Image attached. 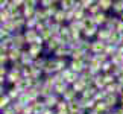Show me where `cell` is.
<instances>
[{
  "label": "cell",
  "instance_id": "ba28073f",
  "mask_svg": "<svg viewBox=\"0 0 123 114\" xmlns=\"http://www.w3.org/2000/svg\"><path fill=\"white\" fill-rule=\"evenodd\" d=\"M58 43H59V40H56V38H55V40H50V43H49V47H50V49H55L56 46H59Z\"/></svg>",
  "mask_w": 123,
  "mask_h": 114
},
{
  "label": "cell",
  "instance_id": "2e32d148",
  "mask_svg": "<svg viewBox=\"0 0 123 114\" xmlns=\"http://www.w3.org/2000/svg\"><path fill=\"white\" fill-rule=\"evenodd\" d=\"M5 114H12V110H11V108H8V110H5Z\"/></svg>",
  "mask_w": 123,
  "mask_h": 114
},
{
  "label": "cell",
  "instance_id": "ac0fdd59",
  "mask_svg": "<svg viewBox=\"0 0 123 114\" xmlns=\"http://www.w3.org/2000/svg\"><path fill=\"white\" fill-rule=\"evenodd\" d=\"M43 114H53V113H50L49 110H47V111H44V113H43Z\"/></svg>",
  "mask_w": 123,
  "mask_h": 114
},
{
  "label": "cell",
  "instance_id": "5bb4252c",
  "mask_svg": "<svg viewBox=\"0 0 123 114\" xmlns=\"http://www.w3.org/2000/svg\"><path fill=\"white\" fill-rule=\"evenodd\" d=\"M23 73H25L26 76H29V75H32V69H31V67H26V69H25V72H23Z\"/></svg>",
  "mask_w": 123,
  "mask_h": 114
},
{
  "label": "cell",
  "instance_id": "7a4b0ae2",
  "mask_svg": "<svg viewBox=\"0 0 123 114\" xmlns=\"http://www.w3.org/2000/svg\"><path fill=\"white\" fill-rule=\"evenodd\" d=\"M72 70L73 72H81L82 70V63L81 61H73L72 63Z\"/></svg>",
  "mask_w": 123,
  "mask_h": 114
},
{
  "label": "cell",
  "instance_id": "6da1fadb",
  "mask_svg": "<svg viewBox=\"0 0 123 114\" xmlns=\"http://www.w3.org/2000/svg\"><path fill=\"white\" fill-rule=\"evenodd\" d=\"M58 69V63H55V61H49V63L46 64V72H53V70Z\"/></svg>",
  "mask_w": 123,
  "mask_h": 114
},
{
  "label": "cell",
  "instance_id": "9c48e42d",
  "mask_svg": "<svg viewBox=\"0 0 123 114\" xmlns=\"http://www.w3.org/2000/svg\"><path fill=\"white\" fill-rule=\"evenodd\" d=\"M8 101H9V97H8V96L0 97V107H6V105H8Z\"/></svg>",
  "mask_w": 123,
  "mask_h": 114
},
{
  "label": "cell",
  "instance_id": "277c9868",
  "mask_svg": "<svg viewBox=\"0 0 123 114\" xmlns=\"http://www.w3.org/2000/svg\"><path fill=\"white\" fill-rule=\"evenodd\" d=\"M93 50H96V52H99V50H103V43H94L93 44Z\"/></svg>",
  "mask_w": 123,
  "mask_h": 114
},
{
  "label": "cell",
  "instance_id": "d6986e66",
  "mask_svg": "<svg viewBox=\"0 0 123 114\" xmlns=\"http://www.w3.org/2000/svg\"><path fill=\"white\" fill-rule=\"evenodd\" d=\"M0 94H2V87H0Z\"/></svg>",
  "mask_w": 123,
  "mask_h": 114
},
{
  "label": "cell",
  "instance_id": "8992f818",
  "mask_svg": "<svg viewBox=\"0 0 123 114\" xmlns=\"http://www.w3.org/2000/svg\"><path fill=\"white\" fill-rule=\"evenodd\" d=\"M105 21V15L103 14H97L96 18H94V23H103Z\"/></svg>",
  "mask_w": 123,
  "mask_h": 114
},
{
  "label": "cell",
  "instance_id": "7c38bea8",
  "mask_svg": "<svg viewBox=\"0 0 123 114\" xmlns=\"http://www.w3.org/2000/svg\"><path fill=\"white\" fill-rule=\"evenodd\" d=\"M70 110H72V111H78V110H79V103H78V102H72Z\"/></svg>",
  "mask_w": 123,
  "mask_h": 114
},
{
  "label": "cell",
  "instance_id": "e0dca14e",
  "mask_svg": "<svg viewBox=\"0 0 123 114\" xmlns=\"http://www.w3.org/2000/svg\"><path fill=\"white\" fill-rule=\"evenodd\" d=\"M5 73H6V70H5V69H2V67H0V75H5Z\"/></svg>",
  "mask_w": 123,
  "mask_h": 114
},
{
  "label": "cell",
  "instance_id": "9a60e30c",
  "mask_svg": "<svg viewBox=\"0 0 123 114\" xmlns=\"http://www.w3.org/2000/svg\"><path fill=\"white\" fill-rule=\"evenodd\" d=\"M9 96H11V97H14V96H15V97H17V96H18V93L15 91V90H11V93H9Z\"/></svg>",
  "mask_w": 123,
  "mask_h": 114
},
{
  "label": "cell",
  "instance_id": "52a82bcc",
  "mask_svg": "<svg viewBox=\"0 0 123 114\" xmlns=\"http://www.w3.org/2000/svg\"><path fill=\"white\" fill-rule=\"evenodd\" d=\"M74 93H76V91H73V90H67V91L64 93V97H65V99H68V101H70V99H72V97L74 96Z\"/></svg>",
  "mask_w": 123,
  "mask_h": 114
},
{
  "label": "cell",
  "instance_id": "4fadbf2b",
  "mask_svg": "<svg viewBox=\"0 0 123 114\" xmlns=\"http://www.w3.org/2000/svg\"><path fill=\"white\" fill-rule=\"evenodd\" d=\"M99 5H100L103 9H108V8H110V5H111V2H102V3H99Z\"/></svg>",
  "mask_w": 123,
  "mask_h": 114
},
{
  "label": "cell",
  "instance_id": "8fae6325",
  "mask_svg": "<svg viewBox=\"0 0 123 114\" xmlns=\"http://www.w3.org/2000/svg\"><path fill=\"white\" fill-rule=\"evenodd\" d=\"M47 107H53L55 105V103H56V99L55 97H47Z\"/></svg>",
  "mask_w": 123,
  "mask_h": 114
},
{
  "label": "cell",
  "instance_id": "30bf717a",
  "mask_svg": "<svg viewBox=\"0 0 123 114\" xmlns=\"http://www.w3.org/2000/svg\"><path fill=\"white\" fill-rule=\"evenodd\" d=\"M116 103V97L114 96H108L106 97V105H114Z\"/></svg>",
  "mask_w": 123,
  "mask_h": 114
},
{
  "label": "cell",
  "instance_id": "3957f363",
  "mask_svg": "<svg viewBox=\"0 0 123 114\" xmlns=\"http://www.w3.org/2000/svg\"><path fill=\"white\" fill-rule=\"evenodd\" d=\"M9 58H11V59H18V58H20V52L15 50V49L11 50V55H9Z\"/></svg>",
  "mask_w": 123,
  "mask_h": 114
},
{
  "label": "cell",
  "instance_id": "5b68a950",
  "mask_svg": "<svg viewBox=\"0 0 123 114\" xmlns=\"http://www.w3.org/2000/svg\"><path fill=\"white\" fill-rule=\"evenodd\" d=\"M18 78H20V76H18V73H11V75H9V81H11V82H18V81H20V79H18Z\"/></svg>",
  "mask_w": 123,
  "mask_h": 114
},
{
  "label": "cell",
  "instance_id": "ffe728a7",
  "mask_svg": "<svg viewBox=\"0 0 123 114\" xmlns=\"http://www.w3.org/2000/svg\"><path fill=\"white\" fill-rule=\"evenodd\" d=\"M122 40H123V32H122Z\"/></svg>",
  "mask_w": 123,
  "mask_h": 114
}]
</instances>
